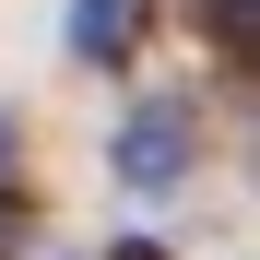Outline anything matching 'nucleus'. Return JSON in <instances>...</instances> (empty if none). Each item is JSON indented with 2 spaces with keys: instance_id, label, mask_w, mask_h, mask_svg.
<instances>
[{
  "instance_id": "20e7f679",
  "label": "nucleus",
  "mask_w": 260,
  "mask_h": 260,
  "mask_svg": "<svg viewBox=\"0 0 260 260\" xmlns=\"http://www.w3.org/2000/svg\"><path fill=\"white\" fill-rule=\"evenodd\" d=\"M0 260H24V213H0Z\"/></svg>"
},
{
  "instance_id": "39448f33",
  "label": "nucleus",
  "mask_w": 260,
  "mask_h": 260,
  "mask_svg": "<svg viewBox=\"0 0 260 260\" xmlns=\"http://www.w3.org/2000/svg\"><path fill=\"white\" fill-rule=\"evenodd\" d=\"M0 178H12V118H0Z\"/></svg>"
},
{
  "instance_id": "7ed1b4c3",
  "label": "nucleus",
  "mask_w": 260,
  "mask_h": 260,
  "mask_svg": "<svg viewBox=\"0 0 260 260\" xmlns=\"http://www.w3.org/2000/svg\"><path fill=\"white\" fill-rule=\"evenodd\" d=\"M201 24H213V48H225V59H248V0H213Z\"/></svg>"
},
{
  "instance_id": "f257e3e1",
  "label": "nucleus",
  "mask_w": 260,
  "mask_h": 260,
  "mask_svg": "<svg viewBox=\"0 0 260 260\" xmlns=\"http://www.w3.org/2000/svg\"><path fill=\"white\" fill-rule=\"evenodd\" d=\"M189 142H201V118H189L178 95L130 107V118H118V178H130V189H178V178H189Z\"/></svg>"
},
{
  "instance_id": "f03ea898",
  "label": "nucleus",
  "mask_w": 260,
  "mask_h": 260,
  "mask_svg": "<svg viewBox=\"0 0 260 260\" xmlns=\"http://www.w3.org/2000/svg\"><path fill=\"white\" fill-rule=\"evenodd\" d=\"M142 36V0H71V59H118Z\"/></svg>"
}]
</instances>
